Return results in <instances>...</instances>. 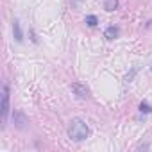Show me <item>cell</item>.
<instances>
[{
  "instance_id": "1",
  "label": "cell",
  "mask_w": 152,
  "mask_h": 152,
  "mask_svg": "<svg viewBox=\"0 0 152 152\" xmlns=\"http://www.w3.org/2000/svg\"><path fill=\"white\" fill-rule=\"evenodd\" d=\"M90 136V127L84 120L81 118H73L68 125V138L73 141H83Z\"/></svg>"
},
{
  "instance_id": "2",
  "label": "cell",
  "mask_w": 152,
  "mask_h": 152,
  "mask_svg": "<svg viewBox=\"0 0 152 152\" xmlns=\"http://www.w3.org/2000/svg\"><path fill=\"white\" fill-rule=\"evenodd\" d=\"M9 86L4 84L2 88V124L6 125L7 124V118H9Z\"/></svg>"
},
{
  "instance_id": "3",
  "label": "cell",
  "mask_w": 152,
  "mask_h": 152,
  "mask_svg": "<svg viewBox=\"0 0 152 152\" xmlns=\"http://www.w3.org/2000/svg\"><path fill=\"white\" fill-rule=\"evenodd\" d=\"M72 91L77 95L79 99H88L90 97V90L86 84H81V83H73L72 84Z\"/></svg>"
},
{
  "instance_id": "4",
  "label": "cell",
  "mask_w": 152,
  "mask_h": 152,
  "mask_svg": "<svg viewBox=\"0 0 152 152\" xmlns=\"http://www.w3.org/2000/svg\"><path fill=\"white\" fill-rule=\"evenodd\" d=\"M13 36L18 43L23 41V32H22V27H20V22L18 20H13Z\"/></svg>"
},
{
  "instance_id": "5",
  "label": "cell",
  "mask_w": 152,
  "mask_h": 152,
  "mask_svg": "<svg viewBox=\"0 0 152 152\" xmlns=\"http://www.w3.org/2000/svg\"><path fill=\"white\" fill-rule=\"evenodd\" d=\"M15 125L18 127V129H25V124H27V118L20 113V111H15Z\"/></svg>"
},
{
  "instance_id": "6",
  "label": "cell",
  "mask_w": 152,
  "mask_h": 152,
  "mask_svg": "<svg viewBox=\"0 0 152 152\" xmlns=\"http://www.w3.org/2000/svg\"><path fill=\"white\" fill-rule=\"evenodd\" d=\"M118 34H120V29H118V27H115V25L107 27V29H106V32H104L106 39H116V38H118Z\"/></svg>"
},
{
  "instance_id": "7",
  "label": "cell",
  "mask_w": 152,
  "mask_h": 152,
  "mask_svg": "<svg viewBox=\"0 0 152 152\" xmlns=\"http://www.w3.org/2000/svg\"><path fill=\"white\" fill-rule=\"evenodd\" d=\"M116 7H118V0H106V2H104V9L107 13H113Z\"/></svg>"
},
{
  "instance_id": "8",
  "label": "cell",
  "mask_w": 152,
  "mask_h": 152,
  "mask_svg": "<svg viewBox=\"0 0 152 152\" xmlns=\"http://www.w3.org/2000/svg\"><path fill=\"white\" fill-rule=\"evenodd\" d=\"M84 22H86V25H90V27H97V23H99V18H97L95 15H88Z\"/></svg>"
},
{
  "instance_id": "9",
  "label": "cell",
  "mask_w": 152,
  "mask_h": 152,
  "mask_svg": "<svg viewBox=\"0 0 152 152\" xmlns=\"http://www.w3.org/2000/svg\"><path fill=\"white\" fill-rule=\"evenodd\" d=\"M140 111H141V113H152V106L147 104V102H141V104H140Z\"/></svg>"
},
{
  "instance_id": "10",
  "label": "cell",
  "mask_w": 152,
  "mask_h": 152,
  "mask_svg": "<svg viewBox=\"0 0 152 152\" xmlns=\"http://www.w3.org/2000/svg\"><path fill=\"white\" fill-rule=\"evenodd\" d=\"M73 2H77V0H73Z\"/></svg>"
}]
</instances>
